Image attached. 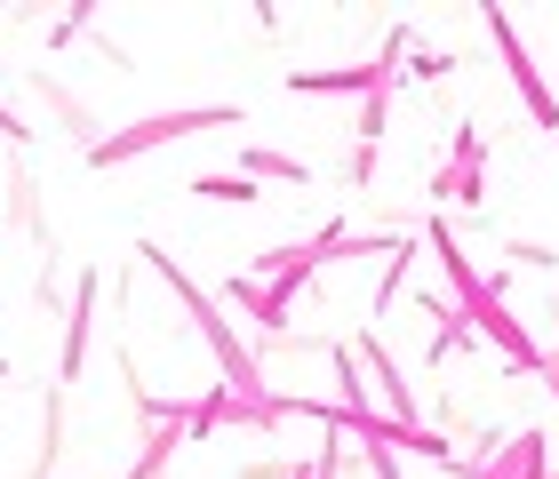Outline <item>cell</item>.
Here are the masks:
<instances>
[{
  "mask_svg": "<svg viewBox=\"0 0 559 479\" xmlns=\"http://www.w3.org/2000/svg\"><path fill=\"white\" fill-rule=\"evenodd\" d=\"M424 240H431V256H440L448 288L464 296V320H472L479 336H488V344L503 351V360H512V368H536V375H544V368H551V351H544V344H536V336H527V327L512 320V304H503V280H488V272H479V264L464 256V240H455L440 216L424 224Z\"/></svg>",
  "mask_w": 559,
  "mask_h": 479,
  "instance_id": "obj_1",
  "label": "cell"
},
{
  "mask_svg": "<svg viewBox=\"0 0 559 479\" xmlns=\"http://www.w3.org/2000/svg\"><path fill=\"white\" fill-rule=\"evenodd\" d=\"M200 129H240V105H176V112H144L136 129L96 136L81 160L105 176V168H129V160H144V153H160V144H185V136H200Z\"/></svg>",
  "mask_w": 559,
  "mask_h": 479,
  "instance_id": "obj_2",
  "label": "cell"
},
{
  "mask_svg": "<svg viewBox=\"0 0 559 479\" xmlns=\"http://www.w3.org/2000/svg\"><path fill=\"white\" fill-rule=\"evenodd\" d=\"M408 48H416V33L392 24L376 64H296L288 88L296 96H360V105H368V96H400V81H408Z\"/></svg>",
  "mask_w": 559,
  "mask_h": 479,
  "instance_id": "obj_3",
  "label": "cell"
},
{
  "mask_svg": "<svg viewBox=\"0 0 559 479\" xmlns=\"http://www.w3.org/2000/svg\"><path fill=\"white\" fill-rule=\"evenodd\" d=\"M479 24H488V40L503 48V72H512L520 105L536 112V129H544V136H559V96L544 88V72H536V57H527V48H520V33H512V16H503V9H479Z\"/></svg>",
  "mask_w": 559,
  "mask_h": 479,
  "instance_id": "obj_4",
  "label": "cell"
},
{
  "mask_svg": "<svg viewBox=\"0 0 559 479\" xmlns=\"http://www.w3.org/2000/svg\"><path fill=\"white\" fill-rule=\"evenodd\" d=\"M96 280H105V272H96V264H81V280H72V296H64V351H57V384H64V392L81 384V360H88V327H96Z\"/></svg>",
  "mask_w": 559,
  "mask_h": 479,
  "instance_id": "obj_5",
  "label": "cell"
},
{
  "mask_svg": "<svg viewBox=\"0 0 559 479\" xmlns=\"http://www.w3.org/2000/svg\"><path fill=\"white\" fill-rule=\"evenodd\" d=\"M479 168H488V144H479V129H455L448 136V168L431 176V200H464V208H479Z\"/></svg>",
  "mask_w": 559,
  "mask_h": 479,
  "instance_id": "obj_6",
  "label": "cell"
},
{
  "mask_svg": "<svg viewBox=\"0 0 559 479\" xmlns=\"http://www.w3.org/2000/svg\"><path fill=\"white\" fill-rule=\"evenodd\" d=\"M185 192H200V200H224V208H257V200H264V184H257V176H240V168H200Z\"/></svg>",
  "mask_w": 559,
  "mask_h": 479,
  "instance_id": "obj_7",
  "label": "cell"
},
{
  "mask_svg": "<svg viewBox=\"0 0 559 479\" xmlns=\"http://www.w3.org/2000/svg\"><path fill=\"white\" fill-rule=\"evenodd\" d=\"M240 176H272V184H312V160H296V153H272V144H248L240 153Z\"/></svg>",
  "mask_w": 559,
  "mask_h": 479,
  "instance_id": "obj_8",
  "label": "cell"
},
{
  "mask_svg": "<svg viewBox=\"0 0 559 479\" xmlns=\"http://www.w3.org/2000/svg\"><path fill=\"white\" fill-rule=\"evenodd\" d=\"M431 320H440V327H431V351H424V360H431V368H448V360H455V344H464V351L479 344V327H472L464 312H448V304H431Z\"/></svg>",
  "mask_w": 559,
  "mask_h": 479,
  "instance_id": "obj_9",
  "label": "cell"
},
{
  "mask_svg": "<svg viewBox=\"0 0 559 479\" xmlns=\"http://www.w3.org/2000/svg\"><path fill=\"white\" fill-rule=\"evenodd\" d=\"M408 272H416V240L400 248V256H384V280H376V304H368V320H384V312L400 304V288H408Z\"/></svg>",
  "mask_w": 559,
  "mask_h": 479,
  "instance_id": "obj_10",
  "label": "cell"
},
{
  "mask_svg": "<svg viewBox=\"0 0 559 479\" xmlns=\"http://www.w3.org/2000/svg\"><path fill=\"white\" fill-rule=\"evenodd\" d=\"M81 33H96V9H88V0H81V9H64L57 24H48V48H72Z\"/></svg>",
  "mask_w": 559,
  "mask_h": 479,
  "instance_id": "obj_11",
  "label": "cell"
},
{
  "mask_svg": "<svg viewBox=\"0 0 559 479\" xmlns=\"http://www.w3.org/2000/svg\"><path fill=\"white\" fill-rule=\"evenodd\" d=\"M384 129H392V96H368V105H360V144L384 153Z\"/></svg>",
  "mask_w": 559,
  "mask_h": 479,
  "instance_id": "obj_12",
  "label": "cell"
},
{
  "mask_svg": "<svg viewBox=\"0 0 559 479\" xmlns=\"http://www.w3.org/2000/svg\"><path fill=\"white\" fill-rule=\"evenodd\" d=\"M455 57H440V48H424V57H408V81H448Z\"/></svg>",
  "mask_w": 559,
  "mask_h": 479,
  "instance_id": "obj_13",
  "label": "cell"
},
{
  "mask_svg": "<svg viewBox=\"0 0 559 479\" xmlns=\"http://www.w3.org/2000/svg\"><path fill=\"white\" fill-rule=\"evenodd\" d=\"M376 160H384V153H376V144H360V153H352V184H360V192L376 184Z\"/></svg>",
  "mask_w": 559,
  "mask_h": 479,
  "instance_id": "obj_14",
  "label": "cell"
},
{
  "mask_svg": "<svg viewBox=\"0 0 559 479\" xmlns=\"http://www.w3.org/2000/svg\"><path fill=\"white\" fill-rule=\"evenodd\" d=\"M0 136H9V144H33V129H24V112H9V105H0Z\"/></svg>",
  "mask_w": 559,
  "mask_h": 479,
  "instance_id": "obj_15",
  "label": "cell"
},
{
  "mask_svg": "<svg viewBox=\"0 0 559 479\" xmlns=\"http://www.w3.org/2000/svg\"><path fill=\"white\" fill-rule=\"evenodd\" d=\"M0 232H9V216H0Z\"/></svg>",
  "mask_w": 559,
  "mask_h": 479,
  "instance_id": "obj_16",
  "label": "cell"
},
{
  "mask_svg": "<svg viewBox=\"0 0 559 479\" xmlns=\"http://www.w3.org/2000/svg\"><path fill=\"white\" fill-rule=\"evenodd\" d=\"M0 375H9V360H0Z\"/></svg>",
  "mask_w": 559,
  "mask_h": 479,
  "instance_id": "obj_17",
  "label": "cell"
}]
</instances>
